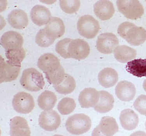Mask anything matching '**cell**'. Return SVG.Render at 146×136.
Wrapping results in <instances>:
<instances>
[{
    "label": "cell",
    "mask_w": 146,
    "mask_h": 136,
    "mask_svg": "<svg viewBox=\"0 0 146 136\" xmlns=\"http://www.w3.org/2000/svg\"><path fill=\"white\" fill-rule=\"evenodd\" d=\"M117 32L121 38L131 45L137 46L146 41V30L134 23L125 22L119 25Z\"/></svg>",
    "instance_id": "1"
},
{
    "label": "cell",
    "mask_w": 146,
    "mask_h": 136,
    "mask_svg": "<svg viewBox=\"0 0 146 136\" xmlns=\"http://www.w3.org/2000/svg\"><path fill=\"white\" fill-rule=\"evenodd\" d=\"M20 83L25 90L33 92L42 90L45 85L42 73L34 68H28L23 71Z\"/></svg>",
    "instance_id": "2"
},
{
    "label": "cell",
    "mask_w": 146,
    "mask_h": 136,
    "mask_svg": "<svg viewBox=\"0 0 146 136\" xmlns=\"http://www.w3.org/2000/svg\"><path fill=\"white\" fill-rule=\"evenodd\" d=\"M66 127L70 133L80 135L86 133L91 128L92 121L89 116L84 114H77L68 118Z\"/></svg>",
    "instance_id": "3"
},
{
    "label": "cell",
    "mask_w": 146,
    "mask_h": 136,
    "mask_svg": "<svg viewBox=\"0 0 146 136\" xmlns=\"http://www.w3.org/2000/svg\"><path fill=\"white\" fill-rule=\"evenodd\" d=\"M77 27L80 34L88 39L94 38L100 29L98 21L89 15L81 17L77 22Z\"/></svg>",
    "instance_id": "4"
},
{
    "label": "cell",
    "mask_w": 146,
    "mask_h": 136,
    "mask_svg": "<svg viewBox=\"0 0 146 136\" xmlns=\"http://www.w3.org/2000/svg\"><path fill=\"white\" fill-rule=\"evenodd\" d=\"M118 10L127 18L135 20L144 13L143 6L138 1L119 0L117 2Z\"/></svg>",
    "instance_id": "5"
},
{
    "label": "cell",
    "mask_w": 146,
    "mask_h": 136,
    "mask_svg": "<svg viewBox=\"0 0 146 136\" xmlns=\"http://www.w3.org/2000/svg\"><path fill=\"white\" fill-rule=\"evenodd\" d=\"M33 97L29 93L20 92L14 96L12 106L16 112L20 114H28L31 112L35 107Z\"/></svg>",
    "instance_id": "6"
},
{
    "label": "cell",
    "mask_w": 146,
    "mask_h": 136,
    "mask_svg": "<svg viewBox=\"0 0 146 136\" xmlns=\"http://www.w3.org/2000/svg\"><path fill=\"white\" fill-rule=\"evenodd\" d=\"M61 121L60 116L54 110H45L42 112L39 116V126L46 131L56 130L59 127Z\"/></svg>",
    "instance_id": "7"
},
{
    "label": "cell",
    "mask_w": 146,
    "mask_h": 136,
    "mask_svg": "<svg viewBox=\"0 0 146 136\" xmlns=\"http://www.w3.org/2000/svg\"><path fill=\"white\" fill-rule=\"evenodd\" d=\"M119 44L118 38L111 33H105L100 35L96 42L97 50L104 54L111 53Z\"/></svg>",
    "instance_id": "8"
},
{
    "label": "cell",
    "mask_w": 146,
    "mask_h": 136,
    "mask_svg": "<svg viewBox=\"0 0 146 136\" xmlns=\"http://www.w3.org/2000/svg\"><path fill=\"white\" fill-rule=\"evenodd\" d=\"M90 52V46L83 39H72L69 44L68 53L70 58L82 60L88 57Z\"/></svg>",
    "instance_id": "9"
},
{
    "label": "cell",
    "mask_w": 146,
    "mask_h": 136,
    "mask_svg": "<svg viewBox=\"0 0 146 136\" xmlns=\"http://www.w3.org/2000/svg\"><path fill=\"white\" fill-rule=\"evenodd\" d=\"M119 127L114 118L110 116L102 118L100 124L92 132L93 136H113L119 131Z\"/></svg>",
    "instance_id": "10"
},
{
    "label": "cell",
    "mask_w": 146,
    "mask_h": 136,
    "mask_svg": "<svg viewBox=\"0 0 146 136\" xmlns=\"http://www.w3.org/2000/svg\"><path fill=\"white\" fill-rule=\"evenodd\" d=\"M21 66L14 65L8 60L5 61L1 57L0 65L1 83L9 82L17 78Z\"/></svg>",
    "instance_id": "11"
},
{
    "label": "cell",
    "mask_w": 146,
    "mask_h": 136,
    "mask_svg": "<svg viewBox=\"0 0 146 136\" xmlns=\"http://www.w3.org/2000/svg\"><path fill=\"white\" fill-rule=\"evenodd\" d=\"M37 65L39 69L45 74L53 73L61 66L59 59L50 53L41 55L38 59Z\"/></svg>",
    "instance_id": "12"
},
{
    "label": "cell",
    "mask_w": 146,
    "mask_h": 136,
    "mask_svg": "<svg viewBox=\"0 0 146 136\" xmlns=\"http://www.w3.org/2000/svg\"><path fill=\"white\" fill-rule=\"evenodd\" d=\"M23 43V36L15 31H9L3 34L1 39V44L6 50L22 47Z\"/></svg>",
    "instance_id": "13"
},
{
    "label": "cell",
    "mask_w": 146,
    "mask_h": 136,
    "mask_svg": "<svg viewBox=\"0 0 146 136\" xmlns=\"http://www.w3.org/2000/svg\"><path fill=\"white\" fill-rule=\"evenodd\" d=\"M100 97L99 91L93 88H86L80 93L78 101L82 108H89L96 105Z\"/></svg>",
    "instance_id": "14"
},
{
    "label": "cell",
    "mask_w": 146,
    "mask_h": 136,
    "mask_svg": "<svg viewBox=\"0 0 146 136\" xmlns=\"http://www.w3.org/2000/svg\"><path fill=\"white\" fill-rule=\"evenodd\" d=\"M30 15L32 21L39 26L47 24L52 18L49 9L42 5H36L33 7Z\"/></svg>",
    "instance_id": "15"
},
{
    "label": "cell",
    "mask_w": 146,
    "mask_h": 136,
    "mask_svg": "<svg viewBox=\"0 0 146 136\" xmlns=\"http://www.w3.org/2000/svg\"><path fill=\"white\" fill-rule=\"evenodd\" d=\"M136 89L134 84L126 81H120L115 88V94L122 101L129 102L135 97Z\"/></svg>",
    "instance_id": "16"
},
{
    "label": "cell",
    "mask_w": 146,
    "mask_h": 136,
    "mask_svg": "<svg viewBox=\"0 0 146 136\" xmlns=\"http://www.w3.org/2000/svg\"><path fill=\"white\" fill-rule=\"evenodd\" d=\"M47 36L57 39L62 36L65 31V26L63 21L56 17L51 18L44 28Z\"/></svg>",
    "instance_id": "17"
},
{
    "label": "cell",
    "mask_w": 146,
    "mask_h": 136,
    "mask_svg": "<svg viewBox=\"0 0 146 136\" xmlns=\"http://www.w3.org/2000/svg\"><path fill=\"white\" fill-rule=\"evenodd\" d=\"M10 135L13 136H29L31 132L27 121L24 118L15 116L11 120Z\"/></svg>",
    "instance_id": "18"
},
{
    "label": "cell",
    "mask_w": 146,
    "mask_h": 136,
    "mask_svg": "<svg viewBox=\"0 0 146 136\" xmlns=\"http://www.w3.org/2000/svg\"><path fill=\"white\" fill-rule=\"evenodd\" d=\"M94 7L96 16L102 20H109L115 13L113 5L110 1H98L95 4Z\"/></svg>",
    "instance_id": "19"
},
{
    "label": "cell",
    "mask_w": 146,
    "mask_h": 136,
    "mask_svg": "<svg viewBox=\"0 0 146 136\" xmlns=\"http://www.w3.org/2000/svg\"><path fill=\"white\" fill-rule=\"evenodd\" d=\"M9 25L17 29H24L29 24L27 14L20 9H15L11 12L7 17Z\"/></svg>",
    "instance_id": "20"
},
{
    "label": "cell",
    "mask_w": 146,
    "mask_h": 136,
    "mask_svg": "<svg viewBox=\"0 0 146 136\" xmlns=\"http://www.w3.org/2000/svg\"><path fill=\"white\" fill-rule=\"evenodd\" d=\"M120 123L123 129L131 131L135 129L139 123L138 116L132 109H125L120 116Z\"/></svg>",
    "instance_id": "21"
},
{
    "label": "cell",
    "mask_w": 146,
    "mask_h": 136,
    "mask_svg": "<svg viewBox=\"0 0 146 136\" xmlns=\"http://www.w3.org/2000/svg\"><path fill=\"white\" fill-rule=\"evenodd\" d=\"M119 75L115 70L111 68H104L100 71L98 75L99 83L102 86L111 88L118 81Z\"/></svg>",
    "instance_id": "22"
},
{
    "label": "cell",
    "mask_w": 146,
    "mask_h": 136,
    "mask_svg": "<svg viewBox=\"0 0 146 136\" xmlns=\"http://www.w3.org/2000/svg\"><path fill=\"white\" fill-rule=\"evenodd\" d=\"M100 99L94 109L97 112L106 113L112 110L113 107L114 99L111 94L105 91H99Z\"/></svg>",
    "instance_id": "23"
},
{
    "label": "cell",
    "mask_w": 146,
    "mask_h": 136,
    "mask_svg": "<svg viewBox=\"0 0 146 136\" xmlns=\"http://www.w3.org/2000/svg\"><path fill=\"white\" fill-rule=\"evenodd\" d=\"M128 73L137 77H146V59H136L129 61L125 67Z\"/></svg>",
    "instance_id": "24"
},
{
    "label": "cell",
    "mask_w": 146,
    "mask_h": 136,
    "mask_svg": "<svg viewBox=\"0 0 146 136\" xmlns=\"http://www.w3.org/2000/svg\"><path fill=\"white\" fill-rule=\"evenodd\" d=\"M114 55L117 61L125 63L136 58V51L127 46H119L114 51Z\"/></svg>",
    "instance_id": "25"
},
{
    "label": "cell",
    "mask_w": 146,
    "mask_h": 136,
    "mask_svg": "<svg viewBox=\"0 0 146 136\" xmlns=\"http://www.w3.org/2000/svg\"><path fill=\"white\" fill-rule=\"evenodd\" d=\"M57 101L56 94L52 91L46 90L38 97V105L42 110H50L55 107Z\"/></svg>",
    "instance_id": "26"
},
{
    "label": "cell",
    "mask_w": 146,
    "mask_h": 136,
    "mask_svg": "<svg viewBox=\"0 0 146 136\" xmlns=\"http://www.w3.org/2000/svg\"><path fill=\"white\" fill-rule=\"evenodd\" d=\"M54 87L55 90L60 94H69L75 90L76 83L73 77L66 74L62 81L58 85H54Z\"/></svg>",
    "instance_id": "27"
},
{
    "label": "cell",
    "mask_w": 146,
    "mask_h": 136,
    "mask_svg": "<svg viewBox=\"0 0 146 136\" xmlns=\"http://www.w3.org/2000/svg\"><path fill=\"white\" fill-rule=\"evenodd\" d=\"M6 56L8 61L14 65L21 66V63L25 58L26 53L22 47L6 50Z\"/></svg>",
    "instance_id": "28"
},
{
    "label": "cell",
    "mask_w": 146,
    "mask_h": 136,
    "mask_svg": "<svg viewBox=\"0 0 146 136\" xmlns=\"http://www.w3.org/2000/svg\"><path fill=\"white\" fill-rule=\"evenodd\" d=\"M76 107V104L73 98L65 97L58 103L57 109L61 114L67 115L72 113Z\"/></svg>",
    "instance_id": "29"
},
{
    "label": "cell",
    "mask_w": 146,
    "mask_h": 136,
    "mask_svg": "<svg viewBox=\"0 0 146 136\" xmlns=\"http://www.w3.org/2000/svg\"><path fill=\"white\" fill-rule=\"evenodd\" d=\"M60 6L66 13L73 14L76 12L80 6V1L79 0L60 1Z\"/></svg>",
    "instance_id": "30"
},
{
    "label": "cell",
    "mask_w": 146,
    "mask_h": 136,
    "mask_svg": "<svg viewBox=\"0 0 146 136\" xmlns=\"http://www.w3.org/2000/svg\"><path fill=\"white\" fill-rule=\"evenodd\" d=\"M66 74L64 69L61 65L56 71L45 74V76L48 82L54 86L60 83L64 78Z\"/></svg>",
    "instance_id": "31"
},
{
    "label": "cell",
    "mask_w": 146,
    "mask_h": 136,
    "mask_svg": "<svg viewBox=\"0 0 146 136\" xmlns=\"http://www.w3.org/2000/svg\"><path fill=\"white\" fill-rule=\"evenodd\" d=\"M72 39L65 38L56 43L55 51L60 56L65 59L70 58L68 53V48Z\"/></svg>",
    "instance_id": "32"
},
{
    "label": "cell",
    "mask_w": 146,
    "mask_h": 136,
    "mask_svg": "<svg viewBox=\"0 0 146 136\" xmlns=\"http://www.w3.org/2000/svg\"><path fill=\"white\" fill-rule=\"evenodd\" d=\"M56 39L50 38L47 36L44 29L40 30L36 37V42L39 46L46 48L53 44Z\"/></svg>",
    "instance_id": "33"
},
{
    "label": "cell",
    "mask_w": 146,
    "mask_h": 136,
    "mask_svg": "<svg viewBox=\"0 0 146 136\" xmlns=\"http://www.w3.org/2000/svg\"><path fill=\"white\" fill-rule=\"evenodd\" d=\"M134 107L140 114L146 116V95L139 96L134 102Z\"/></svg>",
    "instance_id": "34"
},
{
    "label": "cell",
    "mask_w": 146,
    "mask_h": 136,
    "mask_svg": "<svg viewBox=\"0 0 146 136\" xmlns=\"http://www.w3.org/2000/svg\"><path fill=\"white\" fill-rule=\"evenodd\" d=\"M143 87L145 91H146V79L144 81L143 83Z\"/></svg>",
    "instance_id": "35"
},
{
    "label": "cell",
    "mask_w": 146,
    "mask_h": 136,
    "mask_svg": "<svg viewBox=\"0 0 146 136\" xmlns=\"http://www.w3.org/2000/svg\"><path fill=\"white\" fill-rule=\"evenodd\" d=\"M145 127H146V121L145 123Z\"/></svg>",
    "instance_id": "36"
}]
</instances>
